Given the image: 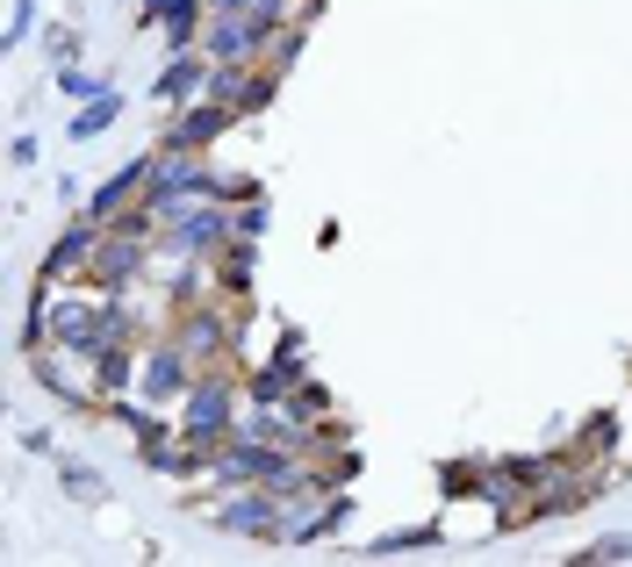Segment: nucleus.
Listing matches in <instances>:
<instances>
[{"label":"nucleus","instance_id":"obj_1","mask_svg":"<svg viewBox=\"0 0 632 567\" xmlns=\"http://www.w3.org/2000/svg\"><path fill=\"white\" fill-rule=\"evenodd\" d=\"M237 237V216H231V202H216V194H202V202H180V209H165V244L173 252H216V244H231Z\"/></svg>","mask_w":632,"mask_h":567},{"label":"nucleus","instance_id":"obj_2","mask_svg":"<svg viewBox=\"0 0 632 567\" xmlns=\"http://www.w3.org/2000/svg\"><path fill=\"white\" fill-rule=\"evenodd\" d=\"M202 194H223V180L208 173L194 151H159V165H152V188H144V202L159 209H180V202H202Z\"/></svg>","mask_w":632,"mask_h":567},{"label":"nucleus","instance_id":"obj_3","mask_svg":"<svg viewBox=\"0 0 632 567\" xmlns=\"http://www.w3.org/2000/svg\"><path fill=\"white\" fill-rule=\"evenodd\" d=\"M180 438L202 453H216L231 438V381H194L187 388V417H180Z\"/></svg>","mask_w":632,"mask_h":567},{"label":"nucleus","instance_id":"obj_4","mask_svg":"<svg viewBox=\"0 0 632 567\" xmlns=\"http://www.w3.org/2000/svg\"><path fill=\"white\" fill-rule=\"evenodd\" d=\"M281 467H288V453H274L266 438H245V432H237V438H223V446H216V482H223V488L274 482Z\"/></svg>","mask_w":632,"mask_h":567},{"label":"nucleus","instance_id":"obj_5","mask_svg":"<svg viewBox=\"0 0 632 567\" xmlns=\"http://www.w3.org/2000/svg\"><path fill=\"white\" fill-rule=\"evenodd\" d=\"M281 510H288V503L259 482L252 496H223V503H216V525H223V531H252V539H281V525H288Z\"/></svg>","mask_w":632,"mask_h":567},{"label":"nucleus","instance_id":"obj_6","mask_svg":"<svg viewBox=\"0 0 632 567\" xmlns=\"http://www.w3.org/2000/svg\"><path fill=\"white\" fill-rule=\"evenodd\" d=\"M231 122H245V115H237L231 101L208 94V101H194V109H180V122L165 130V151H202V144H216V136L231 130Z\"/></svg>","mask_w":632,"mask_h":567},{"label":"nucleus","instance_id":"obj_7","mask_svg":"<svg viewBox=\"0 0 632 567\" xmlns=\"http://www.w3.org/2000/svg\"><path fill=\"white\" fill-rule=\"evenodd\" d=\"M43 324H51V338L65 352H80V360H94V352L109 345V324H101V310H86V302H51Z\"/></svg>","mask_w":632,"mask_h":567},{"label":"nucleus","instance_id":"obj_8","mask_svg":"<svg viewBox=\"0 0 632 567\" xmlns=\"http://www.w3.org/2000/svg\"><path fill=\"white\" fill-rule=\"evenodd\" d=\"M152 165H159V159H130L123 173H109V180H101L94 194H86V216H94L101 230H109V223H115V216L130 209V194H144V188H152Z\"/></svg>","mask_w":632,"mask_h":567},{"label":"nucleus","instance_id":"obj_9","mask_svg":"<svg viewBox=\"0 0 632 567\" xmlns=\"http://www.w3.org/2000/svg\"><path fill=\"white\" fill-rule=\"evenodd\" d=\"M208 72H216V65H202L194 51H173V58H165V72L152 80V101H159V109H187L194 94H208Z\"/></svg>","mask_w":632,"mask_h":567},{"label":"nucleus","instance_id":"obj_10","mask_svg":"<svg viewBox=\"0 0 632 567\" xmlns=\"http://www.w3.org/2000/svg\"><path fill=\"white\" fill-rule=\"evenodd\" d=\"M137 266H144V237H137V223H130V230H115V237H101V244H94V273L109 281V295H123V287L137 281Z\"/></svg>","mask_w":632,"mask_h":567},{"label":"nucleus","instance_id":"obj_11","mask_svg":"<svg viewBox=\"0 0 632 567\" xmlns=\"http://www.w3.org/2000/svg\"><path fill=\"white\" fill-rule=\"evenodd\" d=\"M259 43L266 37L252 29V14H208V58H216V65H245Z\"/></svg>","mask_w":632,"mask_h":567},{"label":"nucleus","instance_id":"obj_12","mask_svg":"<svg viewBox=\"0 0 632 567\" xmlns=\"http://www.w3.org/2000/svg\"><path fill=\"white\" fill-rule=\"evenodd\" d=\"M187 345H159L152 360H144V403H173V395H187Z\"/></svg>","mask_w":632,"mask_h":567},{"label":"nucleus","instance_id":"obj_13","mask_svg":"<svg viewBox=\"0 0 632 567\" xmlns=\"http://www.w3.org/2000/svg\"><path fill=\"white\" fill-rule=\"evenodd\" d=\"M94 244H101V223H94V216H86V223H72V230H65V237H58V244H51V252H43V273H37V281H43V287H51V281H58V273H72V266H86V259H94Z\"/></svg>","mask_w":632,"mask_h":567},{"label":"nucleus","instance_id":"obj_14","mask_svg":"<svg viewBox=\"0 0 632 567\" xmlns=\"http://www.w3.org/2000/svg\"><path fill=\"white\" fill-rule=\"evenodd\" d=\"M115 115H123V94H115V87H109V94H94V101H80V115H72V122H65V130H72V136H80V144H86V136H101V130H115Z\"/></svg>","mask_w":632,"mask_h":567},{"label":"nucleus","instance_id":"obj_15","mask_svg":"<svg viewBox=\"0 0 632 567\" xmlns=\"http://www.w3.org/2000/svg\"><path fill=\"white\" fill-rule=\"evenodd\" d=\"M152 22H165V43H173V51H187L194 29H202V0H159Z\"/></svg>","mask_w":632,"mask_h":567},{"label":"nucleus","instance_id":"obj_16","mask_svg":"<svg viewBox=\"0 0 632 567\" xmlns=\"http://www.w3.org/2000/svg\"><path fill=\"white\" fill-rule=\"evenodd\" d=\"M58 488H65L72 503H109V482H101L86 459H65V467H58Z\"/></svg>","mask_w":632,"mask_h":567},{"label":"nucleus","instance_id":"obj_17","mask_svg":"<svg viewBox=\"0 0 632 567\" xmlns=\"http://www.w3.org/2000/svg\"><path fill=\"white\" fill-rule=\"evenodd\" d=\"M94 374H101V395H123L130 381H137V366H130L123 345H101V352H94Z\"/></svg>","mask_w":632,"mask_h":567},{"label":"nucleus","instance_id":"obj_18","mask_svg":"<svg viewBox=\"0 0 632 567\" xmlns=\"http://www.w3.org/2000/svg\"><path fill=\"white\" fill-rule=\"evenodd\" d=\"M345 517H353V503L338 496V503H324V510H316L309 525H295L288 539H295V546H316V539H330V531H345Z\"/></svg>","mask_w":632,"mask_h":567},{"label":"nucleus","instance_id":"obj_19","mask_svg":"<svg viewBox=\"0 0 632 567\" xmlns=\"http://www.w3.org/2000/svg\"><path fill=\"white\" fill-rule=\"evenodd\" d=\"M223 252H231V259H223V287H231V295H245V287H252V252H259V237H231Z\"/></svg>","mask_w":632,"mask_h":567},{"label":"nucleus","instance_id":"obj_20","mask_svg":"<svg viewBox=\"0 0 632 567\" xmlns=\"http://www.w3.org/2000/svg\"><path fill=\"white\" fill-rule=\"evenodd\" d=\"M274 87H281V72H274V65H259L245 87H237V101H231V109H237V115H259L266 101H274Z\"/></svg>","mask_w":632,"mask_h":567},{"label":"nucleus","instance_id":"obj_21","mask_svg":"<svg viewBox=\"0 0 632 567\" xmlns=\"http://www.w3.org/2000/svg\"><path fill=\"white\" fill-rule=\"evenodd\" d=\"M446 531L439 525H410V531H388V539H374V554H425V546H439Z\"/></svg>","mask_w":632,"mask_h":567},{"label":"nucleus","instance_id":"obj_22","mask_svg":"<svg viewBox=\"0 0 632 567\" xmlns=\"http://www.w3.org/2000/svg\"><path fill=\"white\" fill-rule=\"evenodd\" d=\"M288 409L303 424H324V409H330V388H316V381H303V388H288Z\"/></svg>","mask_w":632,"mask_h":567},{"label":"nucleus","instance_id":"obj_23","mask_svg":"<svg viewBox=\"0 0 632 567\" xmlns=\"http://www.w3.org/2000/svg\"><path fill=\"white\" fill-rule=\"evenodd\" d=\"M58 94H72V101H94V94H109V80H101V72H80V65H65V72H58Z\"/></svg>","mask_w":632,"mask_h":567},{"label":"nucleus","instance_id":"obj_24","mask_svg":"<svg viewBox=\"0 0 632 567\" xmlns=\"http://www.w3.org/2000/svg\"><path fill=\"white\" fill-rule=\"evenodd\" d=\"M29 29H37V0H14V8H8V29H0V51H14Z\"/></svg>","mask_w":632,"mask_h":567},{"label":"nucleus","instance_id":"obj_25","mask_svg":"<svg viewBox=\"0 0 632 567\" xmlns=\"http://www.w3.org/2000/svg\"><path fill=\"white\" fill-rule=\"evenodd\" d=\"M180 345H187V352H208V345H223V324H216V316H194V324H187V338H180Z\"/></svg>","mask_w":632,"mask_h":567},{"label":"nucleus","instance_id":"obj_26","mask_svg":"<svg viewBox=\"0 0 632 567\" xmlns=\"http://www.w3.org/2000/svg\"><path fill=\"white\" fill-rule=\"evenodd\" d=\"M582 560H632V531H611V539H597Z\"/></svg>","mask_w":632,"mask_h":567},{"label":"nucleus","instance_id":"obj_27","mask_svg":"<svg viewBox=\"0 0 632 567\" xmlns=\"http://www.w3.org/2000/svg\"><path fill=\"white\" fill-rule=\"evenodd\" d=\"M237 237H266V202H237Z\"/></svg>","mask_w":632,"mask_h":567},{"label":"nucleus","instance_id":"obj_28","mask_svg":"<svg viewBox=\"0 0 632 567\" xmlns=\"http://www.w3.org/2000/svg\"><path fill=\"white\" fill-rule=\"evenodd\" d=\"M216 202H259V180H252V173H231V180H223V194H216Z\"/></svg>","mask_w":632,"mask_h":567},{"label":"nucleus","instance_id":"obj_29","mask_svg":"<svg viewBox=\"0 0 632 567\" xmlns=\"http://www.w3.org/2000/svg\"><path fill=\"white\" fill-rule=\"evenodd\" d=\"M51 58H58V65H72V58H80V37H72V29H51Z\"/></svg>","mask_w":632,"mask_h":567}]
</instances>
